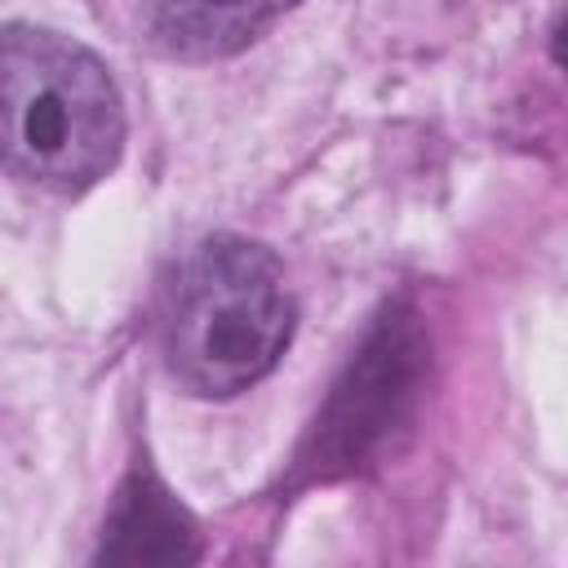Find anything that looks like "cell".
<instances>
[{
  "instance_id": "277c9868",
  "label": "cell",
  "mask_w": 568,
  "mask_h": 568,
  "mask_svg": "<svg viewBox=\"0 0 568 568\" xmlns=\"http://www.w3.org/2000/svg\"><path fill=\"white\" fill-rule=\"evenodd\" d=\"M200 555L204 537L195 515L138 462L111 497L93 568H200Z\"/></svg>"
},
{
  "instance_id": "5b68a950",
  "label": "cell",
  "mask_w": 568,
  "mask_h": 568,
  "mask_svg": "<svg viewBox=\"0 0 568 568\" xmlns=\"http://www.w3.org/2000/svg\"><path fill=\"white\" fill-rule=\"evenodd\" d=\"M275 18L280 4H142L138 27L142 40L182 62H213L248 49Z\"/></svg>"
},
{
  "instance_id": "7a4b0ae2",
  "label": "cell",
  "mask_w": 568,
  "mask_h": 568,
  "mask_svg": "<svg viewBox=\"0 0 568 568\" xmlns=\"http://www.w3.org/2000/svg\"><path fill=\"white\" fill-rule=\"evenodd\" d=\"M297 328V302L280 257L248 235H204L178 266L164 311V359L200 399L257 386Z\"/></svg>"
},
{
  "instance_id": "3957f363",
  "label": "cell",
  "mask_w": 568,
  "mask_h": 568,
  "mask_svg": "<svg viewBox=\"0 0 568 568\" xmlns=\"http://www.w3.org/2000/svg\"><path fill=\"white\" fill-rule=\"evenodd\" d=\"M426 377V337L417 328V315L404 306H390L368 342L355 351L346 373L337 377L328 404L315 417L311 453L306 462L328 470H355L373 462L399 430H408L417 395Z\"/></svg>"
},
{
  "instance_id": "8992f818",
  "label": "cell",
  "mask_w": 568,
  "mask_h": 568,
  "mask_svg": "<svg viewBox=\"0 0 568 568\" xmlns=\"http://www.w3.org/2000/svg\"><path fill=\"white\" fill-rule=\"evenodd\" d=\"M550 58L559 62V71L568 75V9L555 18V27H550Z\"/></svg>"
},
{
  "instance_id": "6da1fadb",
  "label": "cell",
  "mask_w": 568,
  "mask_h": 568,
  "mask_svg": "<svg viewBox=\"0 0 568 568\" xmlns=\"http://www.w3.org/2000/svg\"><path fill=\"white\" fill-rule=\"evenodd\" d=\"M4 169L27 186L80 195L124 151V102L106 62L80 40L4 22L0 31Z\"/></svg>"
}]
</instances>
